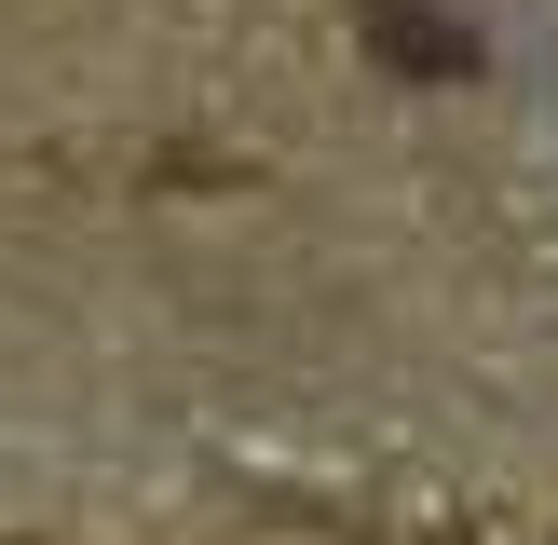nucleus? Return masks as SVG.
<instances>
[{
    "label": "nucleus",
    "instance_id": "obj_1",
    "mask_svg": "<svg viewBox=\"0 0 558 545\" xmlns=\"http://www.w3.org/2000/svg\"><path fill=\"white\" fill-rule=\"evenodd\" d=\"M368 41H381V69H409V82H436V69H477L463 14H436V0H368Z\"/></svg>",
    "mask_w": 558,
    "mask_h": 545
}]
</instances>
